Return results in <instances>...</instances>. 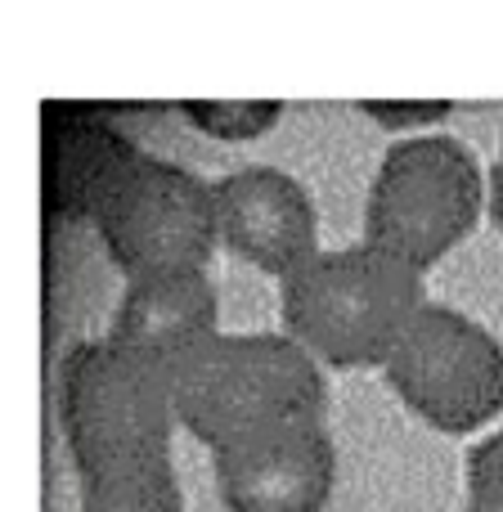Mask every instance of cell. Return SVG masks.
<instances>
[{
	"mask_svg": "<svg viewBox=\"0 0 503 512\" xmlns=\"http://www.w3.org/2000/svg\"><path fill=\"white\" fill-rule=\"evenodd\" d=\"M81 512H185L176 463H140V468L104 472L81 481Z\"/></svg>",
	"mask_w": 503,
	"mask_h": 512,
	"instance_id": "cell-10",
	"label": "cell"
},
{
	"mask_svg": "<svg viewBox=\"0 0 503 512\" xmlns=\"http://www.w3.org/2000/svg\"><path fill=\"white\" fill-rule=\"evenodd\" d=\"M486 216V167L445 131L391 140L364 198V243L427 274Z\"/></svg>",
	"mask_w": 503,
	"mask_h": 512,
	"instance_id": "cell-4",
	"label": "cell"
},
{
	"mask_svg": "<svg viewBox=\"0 0 503 512\" xmlns=\"http://www.w3.org/2000/svg\"><path fill=\"white\" fill-rule=\"evenodd\" d=\"M230 512H324L337 486V445L324 418H292L212 450Z\"/></svg>",
	"mask_w": 503,
	"mask_h": 512,
	"instance_id": "cell-7",
	"label": "cell"
},
{
	"mask_svg": "<svg viewBox=\"0 0 503 512\" xmlns=\"http://www.w3.org/2000/svg\"><path fill=\"white\" fill-rule=\"evenodd\" d=\"M486 216L499 225V234H503V153L486 167Z\"/></svg>",
	"mask_w": 503,
	"mask_h": 512,
	"instance_id": "cell-14",
	"label": "cell"
},
{
	"mask_svg": "<svg viewBox=\"0 0 503 512\" xmlns=\"http://www.w3.org/2000/svg\"><path fill=\"white\" fill-rule=\"evenodd\" d=\"M288 108L279 99H185L180 117L212 140H261L283 122Z\"/></svg>",
	"mask_w": 503,
	"mask_h": 512,
	"instance_id": "cell-11",
	"label": "cell"
},
{
	"mask_svg": "<svg viewBox=\"0 0 503 512\" xmlns=\"http://www.w3.org/2000/svg\"><path fill=\"white\" fill-rule=\"evenodd\" d=\"M212 333H221V292L207 270H167L126 279L113 324H108V337L162 364H171Z\"/></svg>",
	"mask_w": 503,
	"mask_h": 512,
	"instance_id": "cell-9",
	"label": "cell"
},
{
	"mask_svg": "<svg viewBox=\"0 0 503 512\" xmlns=\"http://www.w3.org/2000/svg\"><path fill=\"white\" fill-rule=\"evenodd\" d=\"M427 301L423 274L360 239L319 248L279 283V324L319 369H382Z\"/></svg>",
	"mask_w": 503,
	"mask_h": 512,
	"instance_id": "cell-1",
	"label": "cell"
},
{
	"mask_svg": "<svg viewBox=\"0 0 503 512\" xmlns=\"http://www.w3.org/2000/svg\"><path fill=\"white\" fill-rule=\"evenodd\" d=\"M59 418L77 481L171 459V436L180 427L167 364L108 333L63 355Z\"/></svg>",
	"mask_w": 503,
	"mask_h": 512,
	"instance_id": "cell-3",
	"label": "cell"
},
{
	"mask_svg": "<svg viewBox=\"0 0 503 512\" xmlns=\"http://www.w3.org/2000/svg\"><path fill=\"white\" fill-rule=\"evenodd\" d=\"M90 216L126 279L207 270L221 243L212 180L180 162L149 158V153H135L108 167V176L90 198Z\"/></svg>",
	"mask_w": 503,
	"mask_h": 512,
	"instance_id": "cell-5",
	"label": "cell"
},
{
	"mask_svg": "<svg viewBox=\"0 0 503 512\" xmlns=\"http://www.w3.org/2000/svg\"><path fill=\"white\" fill-rule=\"evenodd\" d=\"M355 108H360L364 117H373L378 126L396 131L400 140H405V135H427V131H436L445 117H454L450 99H360Z\"/></svg>",
	"mask_w": 503,
	"mask_h": 512,
	"instance_id": "cell-13",
	"label": "cell"
},
{
	"mask_svg": "<svg viewBox=\"0 0 503 512\" xmlns=\"http://www.w3.org/2000/svg\"><path fill=\"white\" fill-rule=\"evenodd\" d=\"M176 423L207 450L292 418H324V369L288 333H212L167 364Z\"/></svg>",
	"mask_w": 503,
	"mask_h": 512,
	"instance_id": "cell-2",
	"label": "cell"
},
{
	"mask_svg": "<svg viewBox=\"0 0 503 512\" xmlns=\"http://www.w3.org/2000/svg\"><path fill=\"white\" fill-rule=\"evenodd\" d=\"M463 512H503V423L490 427L463 463Z\"/></svg>",
	"mask_w": 503,
	"mask_h": 512,
	"instance_id": "cell-12",
	"label": "cell"
},
{
	"mask_svg": "<svg viewBox=\"0 0 503 512\" xmlns=\"http://www.w3.org/2000/svg\"><path fill=\"white\" fill-rule=\"evenodd\" d=\"M391 396L432 432L472 436L503 418V342L477 315L427 301L382 360Z\"/></svg>",
	"mask_w": 503,
	"mask_h": 512,
	"instance_id": "cell-6",
	"label": "cell"
},
{
	"mask_svg": "<svg viewBox=\"0 0 503 512\" xmlns=\"http://www.w3.org/2000/svg\"><path fill=\"white\" fill-rule=\"evenodd\" d=\"M221 248L256 270L288 279L319 252V212L310 189L274 162H248L212 180Z\"/></svg>",
	"mask_w": 503,
	"mask_h": 512,
	"instance_id": "cell-8",
	"label": "cell"
}]
</instances>
